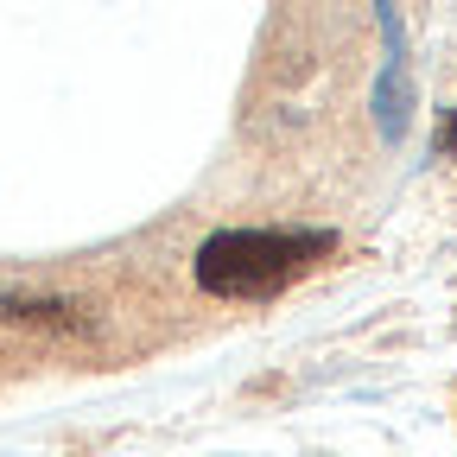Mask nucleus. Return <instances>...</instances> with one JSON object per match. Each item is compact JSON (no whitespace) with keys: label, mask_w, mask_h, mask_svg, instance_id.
I'll return each instance as SVG.
<instances>
[{"label":"nucleus","mask_w":457,"mask_h":457,"mask_svg":"<svg viewBox=\"0 0 457 457\" xmlns=\"http://www.w3.org/2000/svg\"><path fill=\"white\" fill-rule=\"evenodd\" d=\"M457 153V108L445 114V128H438V159H451Z\"/></svg>","instance_id":"4"},{"label":"nucleus","mask_w":457,"mask_h":457,"mask_svg":"<svg viewBox=\"0 0 457 457\" xmlns=\"http://www.w3.org/2000/svg\"><path fill=\"white\" fill-rule=\"evenodd\" d=\"M0 324H32V330H89L83 305H71V299H0Z\"/></svg>","instance_id":"3"},{"label":"nucleus","mask_w":457,"mask_h":457,"mask_svg":"<svg viewBox=\"0 0 457 457\" xmlns=\"http://www.w3.org/2000/svg\"><path fill=\"white\" fill-rule=\"evenodd\" d=\"M375 20H381V77H375V134L387 146L407 140L413 128V71H407V26H400V0H375Z\"/></svg>","instance_id":"2"},{"label":"nucleus","mask_w":457,"mask_h":457,"mask_svg":"<svg viewBox=\"0 0 457 457\" xmlns=\"http://www.w3.org/2000/svg\"><path fill=\"white\" fill-rule=\"evenodd\" d=\"M337 248L330 228H216L197 248L191 273L210 299H267L286 293Z\"/></svg>","instance_id":"1"}]
</instances>
